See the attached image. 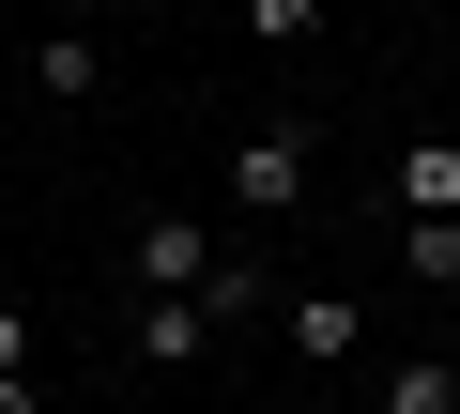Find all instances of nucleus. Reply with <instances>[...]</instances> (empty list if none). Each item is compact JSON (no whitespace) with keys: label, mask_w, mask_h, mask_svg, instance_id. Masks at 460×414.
<instances>
[{"label":"nucleus","mask_w":460,"mask_h":414,"mask_svg":"<svg viewBox=\"0 0 460 414\" xmlns=\"http://www.w3.org/2000/svg\"><path fill=\"white\" fill-rule=\"evenodd\" d=\"M123 261H138L154 292H215V261H230V246H215V231H184V216H154V231H138Z\"/></svg>","instance_id":"f03ea898"},{"label":"nucleus","mask_w":460,"mask_h":414,"mask_svg":"<svg viewBox=\"0 0 460 414\" xmlns=\"http://www.w3.org/2000/svg\"><path fill=\"white\" fill-rule=\"evenodd\" d=\"M384 414H460V368H384Z\"/></svg>","instance_id":"6e6552de"},{"label":"nucleus","mask_w":460,"mask_h":414,"mask_svg":"<svg viewBox=\"0 0 460 414\" xmlns=\"http://www.w3.org/2000/svg\"><path fill=\"white\" fill-rule=\"evenodd\" d=\"M199 338H215V307H199V292H154V307H138V353H154V368H184Z\"/></svg>","instance_id":"7ed1b4c3"},{"label":"nucleus","mask_w":460,"mask_h":414,"mask_svg":"<svg viewBox=\"0 0 460 414\" xmlns=\"http://www.w3.org/2000/svg\"><path fill=\"white\" fill-rule=\"evenodd\" d=\"M0 414H47V399H31V368H0Z\"/></svg>","instance_id":"9b49d317"},{"label":"nucleus","mask_w":460,"mask_h":414,"mask_svg":"<svg viewBox=\"0 0 460 414\" xmlns=\"http://www.w3.org/2000/svg\"><path fill=\"white\" fill-rule=\"evenodd\" d=\"M399 199H414V216H460V138H414L399 154Z\"/></svg>","instance_id":"20e7f679"},{"label":"nucleus","mask_w":460,"mask_h":414,"mask_svg":"<svg viewBox=\"0 0 460 414\" xmlns=\"http://www.w3.org/2000/svg\"><path fill=\"white\" fill-rule=\"evenodd\" d=\"M230 199H246V216H292L307 199V123H246L230 138Z\"/></svg>","instance_id":"f257e3e1"},{"label":"nucleus","mask_w":460,"mask_h":414,"mask_svg":"<svg viewBox=\"0 0 460 414\" xmlns=\"http://www.w3.org/2000/svg\"><path fill=\"white\" fill-rule=\"evenodd\" d=\"M399 261H414L429 292H460V216H414V231H399Z\"/></svg>","instance_id":"0eeeda50"},{"label":"nucleus","mask_w":460,"mask_h":414,"mask_svg":"<svg viewBox=\"0 0 460 414\" xmlns=\"http://www.w3.org/2000/svg\"><path fill=\"white\" fill-rule=\"evenodd\" d=\"M353 338H368V322H353V292H292V353H323V368H338Z\"/></svg>","instance_id":"39448f33"},{"label":"nucleus","mask_w":460,"mask_h":414,"mask_svg":"<svg viewBox=\"0 0 460 414\" xmlns=\"http://www.w3.org/2000/svg\"><path fill=\"white\" fill-rule=\"evenodd\" d=\"M246 31L261 47H323V0H246Z\"/></svg>","instance_id":"1a4fd4ad"},{"label":"nucleus","mask_w":460,"mask_h":414,"mask_svg":"<svg viewBox=\"0 0 460 414\" xmlns=\"http://www.w3.org/2000/svg\"><path fill=\"white\" fill-rule=\"evenodd\" d=\"M93 16H108V0H62V31H93Z\"/></svg>","instance_id":"f8f14e48"},{"label":"nucleus","mask_w":460,"mask_h":414,"mask_svg":"<svg viewBox=\"0 0 460 414\" xmlns=\"http://www.w3.org/2000/svg\"><path fill=\"white\" fill-rule=\"evenodd\" d=\"M0 368H31V322H16V307H0Z\"/></svg>","instance_id":"9d476101"},{"label":"nucleus","mask_w":460,"mask_h":414,"mask_svg":"<svg viewBox=\"0 0 460 414\" xmlns=\"http://www.w3.org/2000/svg\"><path fill=\"white\" fill-rule=\"evenodd\" d=\"M93 77H108V62H93V31H47V47H31V92H62V108H77Z\"/></svg>","instance_id":"423d86ee"}]
</instances>
